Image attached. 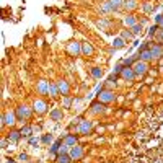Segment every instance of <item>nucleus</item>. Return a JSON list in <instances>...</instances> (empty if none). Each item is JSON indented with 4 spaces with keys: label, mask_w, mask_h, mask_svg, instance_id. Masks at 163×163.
I'll return each instance as SVG.
<instances>
[{
    "label": "nucleus",
    "mask_w": 163,
    "mask_h": 163,
    "mask_svg": "<svg viewBox=\"0 0 163 163\" xmlns=\"http://www.w3.org/2000/svg\"><path fill=\"white\" fill-rule=\"evenodd\" d=\"M15 113H17V118L20 119V121H23V119H28L31 116V108L26 106V105H20Z\"/></svg>",
    "instance_id": "nucleus-1"
},
{
    "label": "nucleus",
    "mask_w": 163,
    "mask_h": 163,
    "mask_svg": "<svg viewBox=\"0 0 163 163\" xmlns=\"http://www.w3.org/2000/svg\"><path fill=\"white\" fill-rule=\"evenodd\" d=\"M147 69H149V67H147V62H144V61H140V59H139V61L134 64L132 65V70H134V74L137 75V77H140V75H144L145 72H147Z\"/></svg>",
    "instance_id": "nucleus-2"
},
{
    "label": "nucleus",
    "mask_w": 163,
    "mask_h": 163,
    "mask_svg": "<svg viewBox=\"0 0 163 163\" xmlns=\"http://www.w3.org/2000/svg\"><path fill=\"white\" fill-rule=\"evenodd\" d=\"M15 116H17V113L15 111H7L5 114L2 116V126H13L15 122Z\"/></svg>",
    "instance_id": "nucleus-3"
},
{
    "label": "nucleus",
    "mask_w": 163,
    "mask_h": 163,
    "mask_svg": "<svg viewBox=\"0 0 163 163\" xmlns=\"http://www.w3.org/2000/svg\"><path fill=\"white\" fill-rule=\"evenodd\" d=\"M114 93L113 91H109V90H101L100 91V95H98V100H100L101 103H111V101H114Z\"/></svg>",
    "instance_id": "nucleus-4"
},
{
    "label": "nucleus",
    "mask_w": 163,
    "mask_h": 163,
    "mask_svg": "<svg viewBox=\"0 0 163 163\" xmlns=\"http://www.w3.org/2000/svg\"><path fill=\"white\" fill-rule=\"evenodd\" d=\"M121 77L124 78L126 82H134V78H136L137 75L134 74L132 67H126V65H124V69H122V72H121Z\"/></svg>",
    "instance_id": "nucleus-5"
},
{
    "label": "nucleus",
    "mask_w": 163,
    "mask_h": 163,
    "mask_svg": "<svg viewBox=\"0 0 163 163\" xmlns=\"http://www.w3.org/2000/svg\"><path fill=\"white\" fill-rule=\"evenodd\" d=\"M69 155L72 157V160H80V158L83 157V149H82V147H78L77 144H75V145L70 147V152H69Z\"/></svg>",
    "instance_id": "nucleus-6"
},
{
    "label": "nucleus",
    "mask_w": 163,
    "mask_h": 163,
    "mask_svg": "<svg viewBox=\"0 0 163 163\" xmlns=\"http://www.w3.org/2000/svg\"><path fill=\"white\" fill-rule=\"evenodd\" d=\"M91 127H93L91 121H80V124H78V127H77V132L78 134H90Z\"/></svg>",
    "instance_id": "nucleus-7"
},
{
    "label": "nucleus",
    "mask_w": 163,
    "mask_h": 163,
    "mask_svg": "<svg viewBox=\"0 0 163 163\" xmlns=\"http://www.w3.org/2000/svg\"><path fill=\"white\" fill-rule=\"evenodd\" d=\"M139 57H140V61H144V62L153 61V54H152V51H150V47H145V49H142L140 52H139Z\"/></svg>",
    "instance_id": "nucleus-8"
},
{
    "label": "nucleus",
    "mask_w": 163,
    "mask_h": 163,
    "mask_svg": "<svg viewBox=\"0 0 163 163\" xmlns=\"http://www.w3.org/2000/svg\"><path fill=\"white\" fill-rule=\"evenodd\" d=\"M49 85H51V83H49V82H46V80L38 82V86H36L38 93H39V95H46V93H49Z\"/></svg>",
    "instance_id": "nucleus-9"
},
{
    "label": "nucleus",
    "mask_w": 163,
    "mask_h": 163,
    "mask_svg": "<svg viewBox=\"0 0 163 163\" xmlns=\"http://www.w3.org/2000/svg\"><path fill=\"white\" fill-rule=\"evenodd\" d=\"M46 108H47V105L42 100H36V101L33 103V109L36 111V113H39V114L46 113Z\"/></svg>",
    "instance_id": "nucleus-10"
},
{
    "label": "nucleus",
    "mask_w": 163,
    "mask_h": 163,
    "mask_svg": "<svg viewBox=\"0 0 163 163\" xmlns=\"http://www.w3.org/2000/svg\"><path fill=\"white\" fill-rule=\"evenodd\" d=\"M57 86H59V93H61V95H64V96H67V95H69L70 86H69V83H67L65 80H59L57 82Z\"/></svg>",
    "instance_id": "nucleus-11"
},
{
    "label": "nucleus",
    "mask_w": 163,
    "mask_h": 163,
    "mask_svg": "<svg viewBox=\"0 0 163 163\" xmlns=\"http://www.w3.org/2000/svg\"><path fill=\"white\" fill-rule=\"evenodd\" d=\"M69 52L72 54V55L82 54V44H80V42H72V44L69 46Z\"/></svg>",
    "instance_id": "nucleus-12"
},
{
    "label": "nucleus",
    "mask_w": 163,
    "mask_h": 163,
    "mask_svg": "<svg viewBox=\"0 0 163 163\" xmlns=\"http://www.w3.org/2000/svg\"><path fill=\"white\" fill-rule=\"evenodd\" d=\"M150 51H152V54H153V59H158V57H161V55H163L161 44H153L152 47H150Z\"/></svg>",
    "instance_id": "nucleus-13"
},
{
    "label": "nucleus",
    "mask_w": 163,
    "mask_h": 163,
    "mask_svg": "<svg viewBox=\"0 0 163 163\" xmlns=\"http://www.w3.org/2000/svg\"><path fill=\"white\" fill-rule=\"evenodd\" d=\"M51 119L52 121H62V118H64V113H62V109H59V108H55V109H52L51 111Z\"/></svg>",
    "instance_id": "nucleus-14"
},
{
    "label": "nucleus",
    "mask_w": 163,
    "mask_h": 163,
    "mask_svg": "<svg viewBox=\"0 0 163 163\" xmlns=\"http://www.w3.org/2000/svg\"><path fill=\"white\" fill-rule=\"evenodd\" d=\"M103 111H105V105H103L101 101H96L91 105V113L98 114V113H103Z\"/></svg>",
    "instance_id": "nucleus-15"
},
{
    "label": "nucleus",
    "mask_w": 163,
    "mask_h": 163,
    "mask_svg": "<svg viewBox=\"0 0 163 163\" xmlns=\"http://www.w3.org/2000/svg\"><path fill=\"white\" fill-rule=\"evenodd\" d=\"M82 54L83 55H91L93 54V46L88 42H82Z\"/></svg>",
    "instance_id": "nucleus-16"
},
{
    "label": "nucleus",
    "mask_w": 163,
    "mask_h": 163,
    "mask_svg": "<svg viewBox=\"0 0 163 163\" xmlns=\"http://www.w3.org/2000/svg\"><path fill=\"white\" fill-rule=\"evenodd\" d=\"M57 161L59 163H70L72 161V157L69 153H59L57 155Z\"/></svg>",
    "instance_id": "nucleus-17"
},
{
    "label": "nucleus",
    "mask_w": 163,
    "mask_h": 163,
    "mask_svg": "<svg viewBox=\"0 0 163 163\" xmlns=\"http://www.w3.org/2000/svg\"><path fill=\"white\" fill-rule=\"evenodd\" d=\"M20 137H21V132H18V130H11L8 134V140L10 142H18Z\"/></svg>",
    "instance_id": "nucleus-18"
},
{
    "label": "nucleus",
    "mask_w": 163,
    "mask_h": 163,
    "mask_svg": "<svg viewBox=\"0 0 163 163\" xmlns=\"http://www.w3.org/2000/svg\"><path fill=\"white\" fill-rule=\"evenodd\" d=\"M64 144H65V145H69V147H72V145L77 144V137L70 134V136H67L65 139H64Z\"/></svg>",
    "instance_id": "nucleus-19"
},
{
    "label": "nucleus",
    "mask_w": 163,
    "mask_h": 163,
    "mask_svg": "<svg viewBox=\"0 0 163 163\" xmlns=\"http://www.w3.org/2000/svg\"><path fill=\"white\" fill-rule=\"evenodd\" d=\"M49 95H51V96H57V95H61V93H59V86H57V83H51V85H49Z\"/></svg>",
    "instance_id": "nucleus-20"
},
{
    "label": "nucleus",
    "mask_w": 163,
    "mask_h": 163,
    "mask_svg": "<svg viewBox=\"0 0 163 163\" xmlns=\"http://www.w3.org/2000/svg\"><path fill=\"white\" fill-rule=\"evenodd\" d=\"M113 46H114V49H121V47H124V39H122L121 36H119V38H114Z\"/></svg>",
    "instance_id": "nucleus-21"
},
{
    "label": "nucleus",
    "mask_w": 163,
    "mask_h": 163,
    "mask_svg": "<svg viewBox=\"0 0 163 163\" xmlns=\"http://www.w3.org/2000/svg\"><path fill=\"white\" fill-rule=\"evenodd\" d=\"M61 147H62V139H59V140H55L54 145L51 147V153H57L59 150H61Z\"/></svg>",
    "instance_id": "nucleus-22"
},
{
    "label": "nucleus",
    "mask_w": 163,
    "mask_h": 163,
    "mask_svg": "<svg viewBox=\"0 0 163 163\" xmlns=\"http://www.w3.org/2000/svg\"><path fill=\"white\" fill-rule=\"evenodd\" d=\"M124 7L127 10H134L137 7V0H124Z\"/></svg>",
    "instance_id": "nucleus-23"
},
{
    "label": "nucleus",
    "mask_w": 163,
    "mask_h": 163,
    "mask_svg": "<svg viewBox=\"0 0 163 163\" xmlns=\"http://www.w3.org/2000/svg\"><path fill=\"white\" fill-rule=\"evenodd\" d=\"M124 23H126L127 26H130V28H132L134 25H137V20L134 18L132 15H129V17H126V18H124Z\"/></svg>",
    "instance_id": "nucleus-24"
},
{
    "label": "nucleus",
    "mask_w": 163,
    "mask_h": 163,
    "mask_svg": "<svg viewBox=\"0 0 163 163\" xmlns=\"http://www.w3.org/2000/svg\"><path fill=\"white\" fill-rule=\"evenodd\" d=\"M20 132H21V136L30 137V136H31V132H33V127H31V126H25L21 130H20Z\"/></svg>",
    "instance_id": "nucleus-25"
},
{
    "label": "nucleus",
    "mask_w": 163,
    "mask_h": 163,
    "mask_svg": "<svg viewBox=\"0 0 163 163\" xmlns=\"http://www.w3.org/2000/svg\"><path fill=\"white\" fill-rule=\"evenodd\" d=\"M109 3L113 5L114 10H118V8H121V5H124V0H109Z\"/></svg>",
    "instance_id": "nucleus-26"
},
{
    "label": "nucleus",
    "mask_w": 163,
    "mask_h": 163,
    "mask_svg": "<svg viewBox=\"0 0 163 163\" xmlns=\"http://www.w3.org/2000/svg\"><path fill=\"white\" fill-rule=\"evenodd\" d=\"M114 8H113V5H111L109 2H106V3H103L101 5V11L103 13H108V11H113Z\"/></svg>",
    "instance_id": "nucleus-27"
},
{
    "label": "nucleus",
    "mask_w": 163,
    "mask_h": 163,
    "mask_svg": "<svg viewBox=\"0 0 163 163\" xmlns=\"http://www.w3.org/2000/svg\"><path fill=\"white\" fill-rule=\"evenodd\" d=\"M132 36H134L132 31H127V30H124V31L121 33V38L124 39V41H127V39H132Z\"/></svg>",
    "instance_id": "nucleus-28"
},
{
    "label": "nucleus",
    "mask_w": 163,
    "mask_h": 163,
    "mask_svg": "<svg viewBox=\"0 0 163 163\" xmlns=\"http://www.w3.org/2000/svg\"><path fill=\"white\" fill-rule=\"evenodd\" d=\"M91 75H93L95 78H101L103 72H101V69H98V67H93V69H91Z\"/></svg>",
    "instance_id": "nucleus-29"
},
{
    "label": "nucleus",
    "mask_w": 163,
    "mask_h": 163,
    "mask_svg": "<svg viewBox=\"0 0 163 163\" xmlns=\"http://www.w3.org/2000/svg\"><path fill=\"white\" fill-rule=\"evenodd\" d=\"M41 142L42 144H51V142H52V136H51V134H46V136H42V139H41Z\"/></svg>",
    "instance_id": "nucleus-30"
},
{
    "label": "nucleus",
    "mask_w": 163,
    "mask_h": 163,
    "mask_svg": "<svg viewBox=\"0 0 163 163\" xmlns=\"http://www.w3.org/2000/svg\"><path fill=\"white\" fill-rule=\"evenodd\" d=\"M140 31H142V23H140V25L137 23V25H134V26H132V34H139Z\"/></svg>",
    "instance_id": "nucleus-31"
},
{
    "label": "nucleus",
    "mask_w": 163,
    "mask_h": 163,
    "mask_svg": "<svg viewBox=\"0 0 163 163\" xmlns=\"http://www.w3.org/2000/svg\"><path fill=\"white\" fill-rule=\"evenodd\" d=\"M69 152H70V149H69V145H65V144H64L61 147V150H59V153H69Z\"/></svg>",
    "instance_id": "nucleus-32"
},
{
    "label": "nucleus",
    "mask_w": 163,
    "mask_h": 163,
    "mask_svg": "<svg viewBox=\"0 0 163 163\" xmlns=\"http://www.w3.org/2000/svg\"><path fill=\"white\" fill-rule=\"evenodd\" d=\"M157 23H158V26H160V30H163V15H158L157 17Z\"/></svg>",
    "instance_id": "nucleus-33"
},
{
    "label": "nucleus",
    "mask_w": 163,
    "mask_h": 163,
    "mask_svg": "<svg viewBox=\"0 0 163 163\" xmlns=\"http://www.w3.org/2000/svg\"><path fill=\"white\" fill-rule=\"evenodd\" d=\"M70 103H72V98L65 96V100H64V106H65V108H69V106H70Z\"/></svg>",
    "instance_id": "nucleus-34"
},
{
    "label": "nucleus",
    "mask_w": 163,
    "mask_h": 163,
    "mask_svg": "<svg viewBox=\"0 0 163 163\" xmlns=\"http://www.w3.org/2000/svg\"><path fill=\"white\" fill-rule=\"evenodd\" d=\"M26 158H28V155H26V153H21V155H20V160H23V161H25Z\"/></svg>",
    "instance_id": "nucleus-35"
},
{
    "label": "nucleus",
    "mask_w": 163,
    "mask_h": 163,
    "mask_svg": "<svg viewBox=\"0 0 163 163\" xmlns=\"http://www.w3.org/2000/svg\"><path fill=\"white\" fill-rule=\"evenodd\" d=\"M144 10L145 11H150V10H152V5H144Z\"/></svg>",
    "instance_id": "nucleus-36"
},
{
    "label": "nucleus",
    "mask_w": 163,
    "mask_h": 163,
    "mask_svg": "<svg viewBox=\"0 0 163 163\" xmlns=\"http://www.w3.org/2000/svg\"><path fill=\"white\" fill-rule=\"evenodd\" d=\"M7 163H15V161H13V160H8V161H7Z\"/></svg>",
    "instance_id": "nucleus-37"
},
{
    "label": "nucleus",
    "mask_w": 163,
    "mask_h": 163,
    "mask_svg": "<svg viewBox=\"0 0 163 163\" xmlns=\"http://www.w3.org/2000/svg\"><path fill=\"white\" fill-rule=\"evenodd\" d=\"M161 33H163V30H161Z\"/></svg>",
    "instance_id": "nucleus-38"
}]
</instances>
